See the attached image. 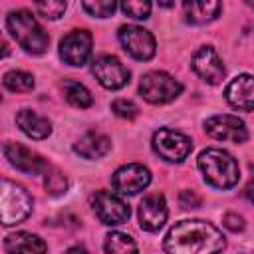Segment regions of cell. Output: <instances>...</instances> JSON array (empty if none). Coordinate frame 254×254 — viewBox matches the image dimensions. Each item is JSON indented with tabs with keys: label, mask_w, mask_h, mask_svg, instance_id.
<instances>
[{
	"label": "cell",
	"mask_w": 254,
	"mask_h": 254,
	"mask_svg": "<svg viewBox=\"0 0 254 254\" xmlns=\"http://www.w3.org/2000/svg\"><path fill=\"white\" fill-rule=\"evenodd\" d=\"M167 254H218L226 246L222 232L204 220H181L165 236Z\"/></svg>",
	"instance_id": "cell-1"
},
{
	"label": "cell",
	"mask_w": 254,
	"mask_h": 254,
	"mask_svg": "<svg viewBox=\"0 0 254 254\" xmlns=\"http://www.w3.org/2000/svg\"><path fill=\"white\" fill-rule=\"evenodd\" d=\"M198 169L204 181L214 189H230L238 183V163L222 149H206L198 155Z\"/></svg>",
	"instance_id": "cell-2"
},
{
	"label": "cell",
	"mask_w": 254,
	"mask_h": 254,
	"mask_svg": "<svg viewBox=\"0 0 254 254\" xmlns=\"http://www.w3.org/2000/svg\"><path fill=\"white\" fill-rule=\"evenodd\" d=\"M6 28L12 34V38L20 44V48H24V52L34 56H40L46 52L50 38L28 10L10 12L6 18Z\"/></svg>",
	"instance_id": "cell-3"
},
{
	"label": "cell",
	"mask_w": 254,
	"mask_h": 254,
	"mask_svg": "<svg viewBox=\"0 0 254 254\" xmlns=\"http://www.w3.org/2000/svg\"><path fill=\"white\" fill-rule=\"evenodd\" d=\"M32 212V196L28 190L8 179H2L0 187V220L4 226L24 222Z\"/></svg>",
	"instance_id": "cell-4"
},
{
	"label": "cell",
	"mask_w": 254,
	"mask_h": 254,
	"mask_svg": "<svg viewBox=\"0 0 254 254\" xmlns=\"http://www.w3.org/2000/svg\"><path fill=\"white\" fill-rule=\"evenodd\" d=\"M183 91L181 81H177L173 75L165 71H149L141 77L139 83V93L143 95L145 101L153 105H163L173 99H177Z\"/></svg>",
	"instance_id": "cell-5"
},
{
	"label": "cell",
	"mask_w": 254,
	"mask_h": 254,
	"mask_svg": "<svg viewBox=\"0 0 254 254\" xmlns=\"http://www.w3.org/2000/svg\"><path fill=\"white\" fill-rule=\"evenodd\" d=\"M153 149L167 163H183L192 151V141L185 133L165 127V129L155 131Z\"/></svg>",
	"instance_id": "cell-6"
},
{
	"label": "cell",
	"mask_w": 254,
	"mask_h": 254,
	"mask_svg": "<svg viewBox=\"0 0 254 254\" xmlns=\"http://www.w3.org/2000/svg\"><path fill=\"white\" fill-rule=\"evenodd\" d=\"M89 204L101 224L115 226L127 222L129 218V206L109 190H95L89 198Z\"/></svg>",
	"instance_id": "cell-7"
},
{
	"label": "cell",
	"mask_w": 254,
	"mask_h": 254,
	"mask_svg": "<svg viewBox=\"0 0 254 254\" xmlns=\"http://www.w3.org/2000/svg\"><path fill=\"white\" fill-rule=\"evenodd\" d=\"M119 42L129 56H133L135 60H141V62L151 60L157 50L153 34L141 26H121Z\"/></svg>",
	"instance_id": "cell-8"
},
{
	"label": "cell",
	"mask_w": 254,
	"mask_h": 254,
	"mask_svg": "<svg viewBox=\"0 0 254 254\" xmlns=\"http://www.w3.org/2000/svg\"><path fill=\"white\" fill-rule=\"evenodd\" d=\"M91 73L105 89H121L129 83V69L115 56H99L91 64Z\"/></svg>",
	"instance_id": "cell-9"
},
{
	"label": "cell",
	"mask_w": 254,
	"mask_h": 254,
	"mask_svg": "<svg viewBox=\"0 0 254 254\" xmlns=\"http://www.w3.org/2000/svg\"><path fill=\"white\" fill-rule=\"evenodd\" d=\"M111 183L119 194H137L149 187L151 173L147 167H143L139 163H129V165L119 167L113 173Z\"/></svg>",
	"instance_id": "cell-10"
},
{
	"label": "cell",
	"mask_w": 254,
	"mask_h": 254,
	"mask_svg": "<svg viewBox=\"0 0 254 254\" xmlns=\"http://www.w3.org/2000/svg\"><path fill=\"white\" fill-rule=\"evenodd\" d=\"M93 38L87 30H73L60 42V56L65 64L81 67L91 56Z\"/></svg>",
	"instance_id": "cell-11"
},
{
	"label": "cell",
	"mask_w": 254,
	"mask_h": 254,
	"mask_svg": "<svg viewBox=\"0 0 254 254\" xmlns=\"http://www.w3.org/2000/svg\"><path fill=\"white\" fill-rule=\"evenodd\" d=\"M204 131L218 141H230V143H244L248 139V131L242 119L236 115H212L204 121Z\"/></svg>",
	"instance_id": "cell-12"
},
{
	"label": "cell",
	"mask_w": 254,
	"mask_h": 254,
	"mask_svg": "<svg viewBox=\"0 0 254 254\" xmlns=\"http://www.w3.org/2000/svg\"><path fill=\"white\" fill-rule=\"evenodd\" d=\"M4 157L8 159V163L12 167H16L18 171H22L26 175H40V173L48 171V163L38 153L30 151L28 147H24L20 143H6Z\"/></svg>",
	"instance_id": "cell-13"
},
{
	"label": "cell",
	"mask_w": 254,
	"mask_h": 254,
	"mask_svg": "<svg viewBox=\"0 0 254 254\" xmlns=\"http://www.w3.org/2000/svg\"><path fill=\"white\" fill-rule=\"evenodd\" d=\"M192 69H194V73L200 79H204L210 85L220 83L222 77H224V64L218 58V54L214 52V48H210V46H202L194 54V58H192Z\"/></svg>",
	"instance_id": "cell-14"
},
{
	"label": "cell",
	"mask_w": 254,
	"mask_h": 254,
	"mask_svg": "<svg viewBox=\"0 0 254 254\" xmlns=\"http://www.w3.org/2000/svg\"><path fill=\"white\" fill-rule=\"evenodd\" d=\"M169 216V210H167V202H165V196L155 192V194H147L141 204H139V224L143 230H149V232H155L159 230L165 220Z\"/></svg>",
	"instance_id": "cell-15"
},
{
	"label": "cell",
	"mask_w": 254,
	"mask_h": 254,
	"mask_svg": "<svg viewBox=\"0 0 254 254\" xmlns=\"http://www.w3.org/2000/svg\"><path fill=\"white\" fill-rule=\"evenodd\" d=\"M226 101L234 107V109H242V111H252L254 109V75L242 73L238 77H234L224 91Z\"/></svg>",
	"instance_id": "cell-16"
},
{
	"label": "cell",
	"mask_w": 254,
	"mask_h": 254,
	"mask_svg": "<svg viewBox=\"0 0 254 254\" xmlns=\"http://www.w3.org/2000/svg\"><path fill=\"white\" fill-rule=\"evenodd\" d=\"M4 250H6V254H46L48 246L38 234L14 232V234L6 236Z\"/></svg>",
	"instance_id": "cell-17"
},
{
	"label": "cell",
	"mask_w": 254,
	"mask_h": 254,
	"mask_svg": "<svg viewBox=\"0 0 254 254\" xmlns=\"http://www.w3.org/2000/svg\"><path fill=\"white\" fill-rule=\"evenodd\" d=\"M16 123L18 127L32 139H46L52 133V123L50 119L38 115L32 109H20L16 115Z\"/></svg>",
	"instance_id": "cell-18"
},
{
	"label": "cell",
	"mask_w": 254,
	"mask_h": 254,
	"mask_svg": "<svg viewBox=\"0 0 254 254\" xmlns=\"http://www.w3.org/2000/svg\"><path fill=\"white\" fill-rule=\"evenodd\" d=\"M109 149H111L109 137L103 135V133H95V131L83 135L73 145V151L77 155H81L83 159H101V157H105L109 153Z\"/></svg>",
	"instance_id": "cell-19"
},
{
	"label": "cell",
	"mask_w": 254,
	"mask_h": 254,
	"mask_svg": "<svg viewBox=\"0 0 254 254\" xmlns=\"http://www.w3.org/2000/svg\"><path fill=\"white\" fill-rule=\"evenodd\" d=\"M222 6L220 2H185L187 20L192 24H206L218 18Z\"/></svg>",
	"instance_id": "cell-20"
},
{
	"label": "cell",
	"mask_w": 254,
	"mask_h": 254,
	"mask_svg": "<svg viewBox=\"0 0 254 254\" xmlns=\"http://www.w3.org/2000/svg\"><path fill=\"white\" fill-rule=\"evenodd\" d=\"M64 95H65V101L69 105L79 107V109H87L93 103V97H91L89 89L85 85H81L79 81H73V79H67L64 83Z\"/></svg>",
	"instance_id": "cell-21"
},
{
	"label": "cell",
	"mask_w": 254,
	"mask_h": 254,
	"mask_svg": "<svg viewBox=\"0 0 254 254\" xmlns=\"http://www.w3.org/2000/svg\"><path fill=\"white\" fill-rule=\"evenodd\" d=\"M105 252L107 254H137V244L129 234L109 232L105 236Z\"/></svg>",
	"instance_id": "cell-22"
},
{
	"label": "cell",
	"mask_w": 254,
	"mask_h": 254,
	"mask_svg": "<svg viewBox=\"0 0 254 254\" xmlns=\"http://www.w3.org/2000/svg\"><path fill=\"white\" fill-rule=\"evenodd\" d=\"M4 87L10 91H30L34 89V77L28 71L12 69L4 75Z\"/></svg>",
	"instance_id": "cell-23"
},
{
	"label": "cell",
	"mask_w": 254,
	"mask_h": 254,
	"mask_svg": "<svg viewBox=\"0 0 254 254\" xmlns=\"http://www.w3.org/2000/svg\"><path fill=\"white\" fill-rule=\"evenodd\" d=\"M44 187L52 196H60L67 190V179L62 171L58 169H48L46 171V179H44Z\"/></svg>",
	"instance_id": "cell-24"
},
{
	"label": "cell",
	"mask_w": 254,
	"mask_h": 254,
	"mask_svg": "<svg viewBox=\"0 0 254 254\" xmlns=\"http://www.w3.org/2000/svg\"><path fill=\"white\" fill-rule=\"evenodd\" d=\"M81 8L89 14V16H97V18H107L115 12L117 4L113 0H95V2H81Z\"/></svg>",
	"instance_id": "cell-25"
},
{
	"label": "cell",
	"mask_w": 254,
	"mask_h": 254,
	"mask_svg": "<svg viewBox=\"0 0 254 254\" xmlns=\"http://www.w3.org/2000/svg\"><path fill=\"white\" fill-rule=\"evenodd\" d=\"M36 10L48 18V20H58L64 16L65 12V2H60V0H50V2H36Z\"/></svg>",
	"instance_id": "cell-26"
},
{
	"label": "cell",
	"mask_w": 254,
	"mask_h": 254,
	"mask_svg": "<svg viewBox=\"0 0 254 254\" xmlns=\"http://www.w3.org/2000/svg\"><path fill=\"white\" fill-rule=\"evenodd\" d=\"M121 10L127 14V16H131V18H135V20H145V18H149V14H151V4L149 2H137V0H129V2H123L121 4Z\"/></svg>",
	"instance_id": "cell-27"
},
{
	"label": "cell",
	"mask_w": 254,
	"mask_h": 254,
	"mask_svg": "<svg viewBox=\"0 0 254 254\" xmlns=\"http://www.w3.org/2000/svg\"><path fill=\"white\" fill-rule=\"evenodd\" d=\"M111 109L115 115H119L123 119H135L139 115V107L129 99H115L111 103Z\"/></svg>",
	"instance_id": "cell-28"
},
{
	"label": "cell",
	"mask_w": 254,
	"mask_h": 254,
	"mask_svg": "<svg viewBox=\"0 0 254 254\" xmlns=\"http://www.w3.org/2000/svg\"><path fill=\"white\" fill-rule=\"evenodd\" d=\"M200 202H202V198H200L194 190H181V194H179V204H181L185 210L196 208V206H200Z\"/></svg>",
	"instance_id": "cell-29"
},
{
	"label": "cell",
	"mask_w": 254,
	"mask_h": 254,
	"mask_svg": "<svg viewBox=\"0 0 254 254\" xmlns=\"http://www.w3.org/2000/svg\"><path fill=\"white\" fill-rule=\"evenodd\" d=\"M222 224H224L228 230H232V232H240V230L244 228V218H242L240 214H236V212H228V214H224Z\"/></svg>",
	"instance_id": "cell-30"
},
{
	"label": "cell",
	"mask_w": 254,
	"mask_h": 254,
	"mask_svg": "<svg viewBox=\"0 0 254 254\" xmlns=\"http://www.w3.org/2000/svg\"><path fill=\"white\" fill-rule=\"evenodd\" d=\"M65 254H87V250L83 246H71L65 250Z\"/></svg>",
	"instance_id": "cell-31"
},
{
	"label": "cell",
	"mask_w": 254,
	"mask_h": 254,
	"mask_svg": "<svg viewBox=\"0 0 254 254\" xmlns=\"http://www.w3.org/2000/svg\"><path fill=\"white\" fill-rule=\"evenodd\" d=\"M246 194H248V198L254 202V179L248 183V187H246Z\"/></svg>",
	"instance_id": "cell-32"
},
{
	"label": "cell",
	"mask_w": 254,
	"mask_h": 254,
	"mask_svg": "<svg viewBox=\"0 0 254 254\" xmlns=\"http://www.w3.org/2000/svg\"><path fill=\"white\" fill-rule=\"evenodd\" d=\"M248 6H252V8H254V2H248Z\"/></svg>",
	"instance_id": "cell-33"
}]
</instances>
